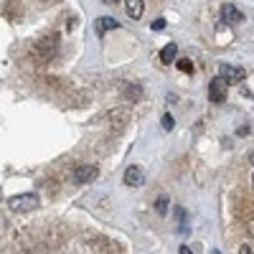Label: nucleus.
Segmentation results:
<instances>
[{
    "mask_svg": "<svg viewBox=\"0 0 254 254\" xmlns=\"http://www.w3.org/2000/svg\"><path fill=\"white\" fill-rule=\"evenodd\" d=\"M33 56L38 59V61H49V59H54L56 56V51H59V36H44V38H38L36 44H33Z\"/></svg>",
    "mask_w": 254,
    "mask_h": 254,
    "instance_id": "f257e3e1",
    "label": "nucleus"
},
{
    "mask_svg": "<svg viewBox=\"0 0 254 254\" xmlns=\"http://www.w3.org/2000/svg\"><path fill=\"white\" fill-rule=\"evenodd\" d=\"M8 206L15 214H26V211H33L38 206V196L36 193H23V196H13L8 198Z\"/></svg>",
    "mask_w": 254,
    "mask_h": 254,
    "instance_id": "f03ea898",
    "label": "nucleus"
},
{
    "mask_svg": "<svg viewBox=\"0 0 254 254\" xmlns=\"http://www.w3.org/2000/svg\"><path fill=\"white\" fill-rule=\"evenodd\" d=\"M125 183L127 186H142L145 183V171H142V168L140 165H127L125 168Z\"/></svg>",
    "mask_w": 254,
    "mask_h": 254,
    "instance_id": "7ed1b4c3",
    "label": "nucleus"
},
{
    "mask_svg": "<svg viewBox=\"0 0 254 254\" xmlns=\"http://www.w3.org/2000/svg\"><path fill=\"white\" fill-rule=\"evenodd\" d=\"M208 94L214 102H224L226 99V79L224 76H216L214 81L208 84Z\"/></svg>",
    "mask_w": 254,
    "mask_h": 254,
    "instance_id": "20e7f679",
    "label": "nucleus"
},
{
    "mask_svg": "<svg viewBox=\"0 0 254 254\" xmlns=\"http://www.w3.org/2000/svg\"><path fill=\"white\" fill-rule=\"evenodd\" d=\"M97 178V168L94 165H79L74 171V181L76 183H92Z\"/></svg>",
    "mask_w": 254,
    "mask_h": 254,
    "instance_id": "39448f33",
    "label": "nucleus"
},
{
    "mask_svg": "<svg viewBox=\"0 0 254 254\" xmlns=\"http://www.w3.org/2000/svg\"><path fill=\"white\" fill-rule=\"evenodd\" d=\"M221 76L226 81H242L247 76V71L242 66H229V64H224V66H221Z\"/></svg>",
    "mask_w": 254,
    "mask_h": 254,
    "instance_id": "423d86ee",
    "label": "nucleus"
},
{
    "mask_svg": "<svg viewBox=\"0 0 254 254\" xmlns=\"http://www.w3.org/2000/svg\"><path fill=\"white\" fill-rule=\"evenodd\" d=\"M125 10H127V15H130L132 20H140L142 13H145V3H142V0H127Z\"/></svg>",
    "mask_w": 254,
    "mask_h": 254,
    "instance_id": "0eeeda50",
    "label": "nucleus"
},
{
    "mask_svg": "<svg viewBox=\"0 0 254 254\" xmlns=\"http://www.w3.org/2000/svg\"><path fill=\"white\" fill-rule=\"evenodd\" d=\"M221 15H224V20H226V23H239V20H242V13L234 8V5H221Z\"/></svg>",
    "mask_w": 254,
    "mask_h": 254,
    "instance_id": "6e6552de",
    "label": "nucleus"
},
{
    "mask_svg": "<svg viewBox=\"0 0 254 254\" xmlns=\"http://www.w3.org/2000/svg\"><path fill=\"white\" fill-rule=\"evenodd\" d=\"M94 28H97V33H104V31H115V28H120V23L115 18H99L97 23H94Z\"/></svg>",
    "mask_w": 254,
    "mask_h": 254,
    "instance_id": "1a4fd4ad",
    "label": "nucleus"
},
{
    "mask_svg": "<svg viewBox=\"0 0 254 254\" xmlns=\"http://www.w3.org/2000/svg\"><path fill=\"white\" fill-rule=\"evenodd\" d=\"M176 54H178V46H176V44H168V46L160 51V61H163V64H171V61H176Z\"/></svg>",
    "mask_w": 254,
    "mask_h": 254,
    "instance_id": "9d476101",
    "label": "nucleus"
},
{
    "mask_svg": "<svg viewBox=\"0 0 254 254\" xmlns=\"http://www.w3.org/2000/svg\"><path fill=\"white\" fill-rule=\"evenodd\" d=\"M107 122H110L112 127H122V122H125V110H112V112L107 115Z\"/></svg>",
    "mask_w": 254,
    "mask_h": 254,
    "instance_id": "9b49d317",
    "label": "nucleus"
},
{
    "mask_svg": "<svg viewBox=\"0 0 254 254\" xmlns=\"http://www.w3.org/2000/svg\"><path fill=\"white\" fill-rule=\"evenodd\" d=\"M122 92L130 94V99H140V97H142L140 87H135V84H122Z\"/></svg>",
    "mask_w": 254,
    "mask_h": 254,
    "instance_id": "f8f14e48",
    "label": "nucleus"
},
{
    "mask_svg": "<svg viewBox=\"0 0 254 254\" xmlns=\"http://www.w3.org/2000/svg\"><path fill=\"white\" fill-rule=\"evenodd\" d=\"M155 211H158L160 216L168 214V196H158V198H155Z\"/></svg>",
    "mask_w": 254,
    "mask_h": 254,
    "instance_id": "ddd939ff",
    "label": "nucleus"
},
{
    "mask_svg": "<svg viewBox=\"0 0 254 254\" xmlns=\"http://www.w3.org/2000/svg\"><path fill=\"white\" fill-rule=\"evenodd\" d=\"M178 69H181L183 74H190V71H193V64H190L188 59H178Z\"/></svg>",
    "mask_w": 254,
    "mask_h": 254,
    "instance_id": "4468645a",
    "label": "nucleus"
},
{
    "mask_svg": "<svg viewBox=\"0 0 254 254\" xmlns=\"http://www.w3.org/2000/svg\"><path fill=\"white\" fill-rule=\"evenodd\" d=\"M173 125H176V120L171 115H163V130H173Z\"/></svg>",
    "mask_w": 254,
    "mask_h": 254,
    "instance_id": "2eb2a0df",
    "label": "nucleus"
},
{
    "mask_svg": "<svg viewBox=\"0 0 254 254\" xmlns=\"http://www.w3.org/2000/svg\"><path fill=\"white\" fill-rule=\"evenodd\" d=\"M239 254H254V252H252L249 244H242V247H239Z\"/></svg>",
    "mask_w": 254,
    "mask_h": 254,
    "instance_id": "dca6fc26",
    "label": "nucleus"
},
{
    "mask_svg": "<svg viewBox=\"0 0 254 254\" xmlns=\"http://www.w3.org/2000/svg\"><path fill=\"white\" fill-rule=\"evenodd\" d=\"M163 26H165V20H163V18H158V20H155V23H153V31H160Z\"/></svg>",
    "mask_w": 254,
    "mask_h": 254,
    "instance_id": "f3484780",
    "label": "nucleus"
},
{
    "mask_svg": "<svg viewBox=\"0 0 254 254\" xmlns=\"http://www.w3.org/2000/svg\"><path fill=\"white\" fill-rule=\"evenodd\" d=\"M181 254H193V249H188V247L183 244V247H181Z\"/></svg>",
    "mask_w": 254,
    "mask_h": 254,
    "instance_id": "a211bd4d",
    "label": "nucleus"
},
{
    "mask_svg": "<svg viewBox=\"0 0 254 254\" xmlns=\"http://www.w3.org/2000/svg\"><path fill=\"white\" fill-rule=\"evenodd\" d=\"M104 3H110V5H112V3H120V0H104Z\"/></svg>",
    "mask_w": 254,
    "mask_h": 254,
    "instance_id": "6ab92c4d",
    "label": "nucleus"
},
{
    "mask_svg": "<svg viewBox=\"0 0 254 254\" xmlns=\"http://www.w3.org/2000/svg\"><path fill=\"white\" fill-rule=\"evenodd\" d=\"M214 254H221V252H214Z\"/></svg>",
    "mask_w": 254,
    "mask_h": 254,
    "instance_id": "aec40b11",
    "label": "nucleus"
},
{
    "mask_svg": "<svg viewBox=\"0 0 254 254\" xmlns=\"http://www.w3.org/2000/svg\"><path fill=\"white\" fill-rule=\"evenodd\" d=\"M252 178H254V176H252Z\"/></svg>",
    "mask_w": 254,
    "mask_h": 254,
    "instance_id": "412c9836",
    "label": "nucleus"
}]
</instances>
